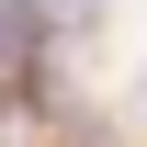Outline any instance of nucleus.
<instances>
[{
	"label": "nucleus",
	"instance_id": "1",
	"mask_svg": "<svg viewBox=\"0 0 147 147\" xmlns=\"http://www.w3.org/2000/svg\"><path fill=\"white\" fill-rule=\"evenodd\" d=\"M136 102H147V68H136Z\"/></svg>",
	"mask_w": 147,
	"mask_h": 147
}]
</instances>
